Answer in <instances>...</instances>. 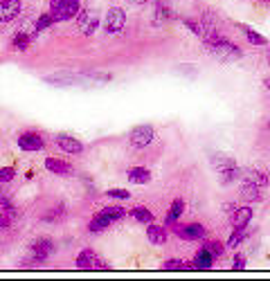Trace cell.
I'll return each instance as SVG.
<instances>
[{
    "mask_svg": "<svg viewBox=\"0 0 270 281\" xmlns=\"http://www.w3.org/2000/svg\"><path fill=\"white\" fill-rule=\"evenodd\" d=\"M241 180L248 182V184H255V187H268V178H266L261 171H257V169L241 171Z\"/></svg>",
    "mask_w": 270,
    "mask_h": 281,
    "instance_id": "cell-14",
    "label": "cell"
},
{
    "mask_svg": "<svg viewBox=\"0 0 270 281\" xmlns=\"http://www.w3.org/2000/svg\"><path fill=\"white\" fill-rule=\"evenodd\" d=\"M30 43H32V39H30V34H25V32H20V34L14 36V48L16 50H27Z\"/></svg>",
    "mask_w": 270,
    "mask_h": 281,
    "instance_id": "cell-25",
    "label": "cell"
},
{
    "mask_svg": "<svg viewBox=\"0 0 270 281\" xmlns=\"http://www.w3.org/2000/svg\"><path fill=\"white\" fill-rule=\"evenodd\" d=\"M212 263H214V254L207 250V247H203V250H198L196 257H194V270H210Z\"/></svg>",
    "mask_w": 270,
    "mask_h": 281,
    "instance_id": "cell-13",
    "label": "cell"
},
{
    "mask_svg": "<svg viewBox=\"0 0 270 281\" xmlns=\"http://www.w3.org/2000/svg\"><path fill=\"white\" fill-rule=\"evenodd\" d=\"M268 65H270V50H268Z\"/></svg>",
    "mask_w": 270,
    "mask_h": 281,
    "instance_id": "cell-36",
    "label": "cell"
},
{
    "mask_svg": "<svg viewBox=\"0 0 270 281\" xmlns=\"http://www.w3.org/2000/svg\"><path fill=\"white\" fill-rule=\"evenodd\" d=\"M212 167H214V171L218 175H221L223 182H232V180H236L241 175V169L236 167V162L232 160V158H225V155H212Z\"/></svg>",
    "mask_w": 270,
    "mask_h": 281,
    "instance_id": "cell-1",
    "label": "cell"
},
{
    "mask_svg": "<svg viewBox=\"0 0 270 281\" xmlns=\"http://www.w3.org/2000/svg\"><path fill=\"white\" fill-rule=\"evenodd\" d=\"M30 252H32V259H36L39 263H43L45 259H50V254L54 252L52 238H36V241L30 245Z\"/></svg>",
    "mask_w": 270,
    "mask_h": 281,
    "instance_id": "cell-7",
    "label": "cell"
},
{
    "mask_svg": "<svg viewBox=\"0 0 270 281\" xmlns=\"http://www.w3.org/2000/svg\"><path fill=\"white\" fill-rule=\"evenodd\" d=\"M147 236L153 245H164L167 243V229H162L160 225H147Z\"/></svg>",
    "mask_w": 270,
    "mask_h": 281,
    "instance_id": "cell-16",
    "label": "cell"
},
{
    "mask_svg": "<svg viewBox=\"0 0 270 281\" xmlns=\"http://www.w3.org/2000/svg\"><path fill=\"white\" fill-rule=\"evenodd\" d=\"M77 25L81 29V34H93L95 29L99 27V14L95 9H81L77 14Z\"/></svg>",
    "mask_w": 270,
    "mask_h": 281,
    "instance_id": "cell-5",
    "label": "cell"
},
{
    "mask_svg": "<svg viewBox=\"0 0 270 281\" xmlns=\"http://www.w3.org/2000/svg\"><path fill=\"white\" fill-rule=\"evenodd\" d=\"M128 180L133 184H147L151 180V173L144 167H133V169H128Z\"/></svg>",
    "mask_w": 270,
    "mask_h": 281,
    "instance_id": "cell-18",
    "label": "cell"
},
{
    "mask_svg": "<svg viewBox=\"0 0 270 281\" xmlns=\"http://www.w3.org/2000/svg\"><path fill=\"white\" fill-rule=\"evenodd\" d=\"M45 169L54 175H70L72 173V165L59 160V158H45Z\"/></svg>",
    "mask_w": 270,
    "mask_h": 281,
    "instance_id": "cell-12",
    "label": "cell"
},
{
    "mask_svg": "<svg viewBox=\"0 0 270 281\" xmlns=\"http://www.w3.org/2000/svg\"><path fill=\"white\" fill-rule=\"evenodd\" d=\"M18 146H20V151H25V153H39V151H43L45 140L39 135V133L27 131V133H20L18 135Z\"/></svg>",
    "mask_w": 270,
    "mask_h": 281,
    "instance_id": "cell-4",
    "label": "cell"
},
{
    "mask_svg": "<svg viewBox=\"0 0 270 281\" xmlns=\"http://www.w3.org/2000/svg\"><path fill=\"white\" fill-rule=\"evenodd\" d=\"M153 137H156V131H153V126H149V124H142V126H135L131 131V146L133 149H144V146H149L153 142Z\"/></svg>",
    "mask_w": 270,
    "mask_h": 281,
    "instance_id": "cell-2",
    "label": "cell"
},
{
    "mask_svg": "<svg viewBox=\"0 0 270 281\" xmlns=\"http://www.w3.org/2000/svg\"><path fill=\"white\" fill-rule=\"evenodd\" d=\"M205 247L214 254V259H218L223 252H225V245H223L221 241H205Z\"/></svg>",
    "mask_w": 270,
    "mask_h": 281,
    "instance_id": "cell-26",
    "label": "cell"
},
{
    "mask_svg": "<svg viewBox=\"0 0 270 281\" xmlns=\"http://www.w3.org/2000/svg\"><path fill=\"white\" fill-rule=\"evenodd\" d=\"M241 198H243V203H257V200H261V187L243 182L241 184Z\"/></svg>",
    "mask_w": 270,
    "mask_h": 281,
    "instance_id": "cell-17",
    "label": "cell"
},
{
    "mask_svg": "<svg viewBox=\"0 0 270 281\" xmlns=\"http://www.w3.org/2000/svg\"><path fill=\"white\" fill-rule=\"evenodd\" d=\"M77 268H81V270H106L108 266H104L102 261H99V257L95 254V250H81L77 257Z\"/></svg>",
    "mask_w": 270,
    "mask_h": 281,
    "instance_id": "cell-6",
    "label": "cell"
},
{
    "mask_svg": "<svg viewBox=\"0 0 270 281\" xmlns=\"http://www.w3.org/2000/svg\"><path fill=\"white\" fill-rule=\"evenodd\" d=\"M264 83H266V88H268V90H270V79H266Z\"/></svg>",
    "mask_w": 270,
    "mask_h": 281,
    "instance_id": "cell-35",
    "label": "cell"
},
{
    "mask_svg": "<svg viewBox=\"0 0 270 281\" xmlns=\"http://www.w3.org/2000/svg\"><path fill=\"white\" fill-rule=\"evenodd\" d=\"M14 178H16L14 167H2V169H0V182H11Z\"/></svg>",
    "mask_w": 270,
    "mask_h": 281,
    "instance_id": "cell-29",
    "label": "cell"
},
{
    "mask_svg": "<svg viewBox=\"0 0 270 281\" xmlns=\"http://www.w3.org/2000/svg\"><path fill=\"white\" fill-rule=\"evenodd\" d=\"M131 216L138 221V223H142V225H151L153 223V214L149 212L147 207H142V205H135V207L131 209Z\"/></svg>",
    "mask_w": 270,
    "mask_h": 281,
    "instance_id": "cell-19",
    "label": "cell"
},
{
    "mask_svg": "<svg viewBox=\"0 0 270 281\" xmlns=\"http://www.w3.org/2000/svg\"><path fill=\"white\" fill-rule=\"evenodd\" d=\"M171 227L176 229V234L182 236L185 241H201V238H205V229H203V225H198V223H189V225H185V227H178V225L173 223Z\"/></svg>",
    "mask_w": 270,
    "mask_h": 281,
    "instance_id": "cell-9",
    "label": "cell"
},
{
    "mask_svg": "<svg viewBox=\"0 0 270 281\" xmlns=\"http://www.w3.org/2000/svg\"><path fill=\"white\" fill-rule=\"evenodd\" d=\"M268 128H270V124H268Z\"/></svg>",
    "mask_w": 270,
    "mask_h": 281,
    "instance_id": "cell-38",
    "label": "cell"
},
{
    "mask_svg": "<svg viewBox=\"0 0 270 281\" xmlns=\"http://www.w3.org/2000/svg\"><path fill=\"white\" fill-rule=\"evenodd\" d=\"M23 11L20 0H0V23H11Z\"/></svg>",
    "mask_w": 270,
    "mask_h": 281,
    "instance_id": "cell-8",
    "label": "cell"
},
{
    "mask_svg": "<svg viewBox=\"0 0 270 281\" xmlns=\"http://www.w3.org/2000/svg\"><path fill=\"white\" fill-rule=\"evenodd\" d=\"M124 214H126V212H124L122 205H108V207L99 209V216H106L108 221H113V223L117 221V218H122Z\"/></svg>",
    "mask_w": 270,
    "mask_h": 281,
    "instance_id": "cell-20",
    "label": "cell"
},
{
    "mask_svg": "<svg viewBox=\"0 0 270 281\" xmlns=\"http://www.w3.org/2000/svg\"><path fill=\"white\" fill-rule=\"evenodd\" d=\"M164 270H194L192 263H182L178 261V259H169V261H164Z\"/></svg>",
    "mask_w": 270,
    "mask_h": 281,
    "instance_id": "cell-24",
    "label": "cell"
},
{
    "mask_svg": "<svg viewBox=\"0 0 270 281\" xmlns=\"http://www.w3.org/2000/svg\"><path fill=\"white\" fill-rule=\"evenodd\" d=\"M65 2H70V0H52V9H56V7L65 5Z\"/></svg>",
    "mask_w": 270,
    "mask_h": 281,
    "instance_id": "cell-33",
    "label": "cell"
},
{
    "mask_svg": "<svg viewBox=\"0 0 270 281\" xmlns=\"http://www.w3.org/2000/svg\"><path fill=\"white\" fill-rule=\"evenodd\" d=\"M182 209H185V200L176 198V200H173V205H171V209H169V214H167V225H169V227H171V225L178 221V216L182 214Z\"/></svg>",
    "mask_w": 270,
    "mask_h": 281,
    "instance_id": "cell-21",
    "label": "cell"
},
{
    "mask_svg": "<svg viewBox=\"0 0 270 281\" xmlns=\"http://www.w3.org/2000/svg\"><path fill=\"white\" fill-rule=\"evenodd\" d=\"M264 2H270V0H264Z\"/></svg>",
    "mask_w": 270,
    "mask_h": 281,
    "instance_id": "cell-37",
    "label": "cell"
},
{
    "mask_svg": "<svg viewBox=\"0 0 270 281\" xmlns=\"http://www.w3.org/2000/svg\"><path fill=\"white\" fill-rule=\"evenodd\" d=\"M241 29L246 32V39H248V43H250V45H257V48H259V45H266V43H268V41H266L264 36L259 34V32H255V29L246 27V25H241Z\"/></svg>",
    "mask_w": 270,
    "mask_h": 281,
    "instance_id": "cell-23",
    "label": "cell"
},
{
    "mask_svg": "<svg viewBox=\"0 0 270 281\" xmlns=\"http://www.w3.org/2000/svg\"><path fill=\"white\" fill-rule=\"evenodd\" d=\"M250 218H252V209L248 207V205L236 207L234 212H232V225H234V227H246V225L250 223Z\"/></svg>",
    "mask_w": 270,
    "mask_h": 281,
    "instance_id": "cell-15",
    "label": "cell"
},
{
    "mask_svg": "<svg viewBox=\"0 0 270 281\" xmlns=\"http://www.w3.org/2000/svg\"><path fill=\"white\" fill-rule=\"evenodd\" d=\"M110 223H113V221H108L106 216H99V214H97V216H95L93 221H90V223H88V232H93V234L104 232V229H106Z\"/></svg>",
    "mask_w": 270,
    "mask_h": 281,
    "instance_id": "cell-22",
    "label": "cell"
},
{
    "mask_svg": "<svg viewBox=\"0 0 270 281\" xmlns=\"http://www.w3.org/2000/svg\"><path fill=\"white\" fill-rule=\"evenodd\" d=\"M56 144H59L61 151H65V153H72V155L84 153V149H86V146L81 144L79 140H74V137H70V135H63V133H59V135H56Z\"/></svg>",
    "mask_w": 270,
    "mask_h": 281,
    "instance_id": "cell-10",
    "label": "cell"
},
{
    "mask_svg": "<svg viewBox=\"0 0 270 281\" xmlns=\"http://www.w3.org/2000/svg\"><path fill=\"white\" fill-rule=\"evenodd\" d=\"M124 25H126V14H124L122 7H110L106 14V20H104V27H106L108 34H117L122 32Z\"/></svg>",
    "mask_w": 270,
    "mask_h": 281,
    "instance_id": "cell-3",
    "label": "cell"
},
{
    "mask_svg": "<svg viewBox=\"0 0 270 281\" xmlns=\"http://www.w3.org/2000/svg\"><path fill=\"white\" fill-rule=\"evenodd\" d=\"M50 14H52L54 20H68V18H72V16L79 14V0H70V2H65V5L52 9Z\"/></svg>",
    "mask_w": 270,
    "mask_h": 281,
    "instance_id": "cell-11",
    "label": "cell"
},
{
    "mask_svg": "<svg viewBox=\"0 0 270 281\" xmlns=\"http://www.w3.org/2000/svg\"><path fill=\"white\" fill-rule=\"evenodd\" d=\"M0 227H11V216H7V212H0Z\"/></svg>",
    "mask_w": 270,
    "mask_h": 281,
    "instance_id": "cell-32",
    "label": "cell"
},
{
    "mask_svg": "<svg viewBox=\"0 0 270 281\" xmlns=\"http://www.w3.org/2000/svg\"><path fill=\"white\" fill-rule=\"evenodd\" d=\"M232 268H234V270H243V268H246V257H243V254H236Z\"/></svg>",
    "mask_w": 270,
    "mask_h": 281,
    "instance_id": "cell-31",
    "label": "cell"
},
{
    "mask_svg": "<svg viewBox=\"0 0 270 281\" xmlns=\"http://www.w3.org/2000/svg\"><path fill=\"white\" fill-rule=\"evenodd\" d=\"M246 238V232H243V227H234V232H232L230 241H227V247H236L241 241Z\"/></svg>",
    "mask_w": 270,
    "mask_h": 281,
    "instance_id": "cell-27",
    "label": "cell"
},
{
    "mask_svg": "<svg viewBox=\"0 0 270 281\" xmlns=\"http://www.w3.org/2000/svg\"><path fill=\"white\" fill-rule=\"evenodd\" d=\"M128 2H133V5H147V2H151V0H128Z\"/></svg>",
    "mask_w": 270,
    "mask_h": 281,
    "instance_id": "cell-34",
    "label": "cell"
},
{
    "mask_svg": "<svg viewBox=\"0 0 270 281\" xmlns=\"http://www.w3.org/2000/svg\"><path fill=\"white\" fill-rule=\"evenodd\" d=\"M52 23H54L52 14H43V16H39V20H36V32H43V29H48Z\"/></svg>",
    "mask_w": 270,
    "mask_h": 281,
    "instance_id": "cell-28",
    "label": "cell"
},
{
    "mask_svg": "<svg viewBox=\"0 0 270 281\" xmlns=\"http://www.w3.org/2000/svg\"><path fill=\"white\" fill-rule=\"evenodd\" d=\"M106 196H110V198H119V200H128V198H131V194L124 191V189H108Z\"/></svg>",
    "mask_w": 270,
    "mask_h": 281,
    "instance_id": "cell-30",
    "label": "cell"
}]
</instances>
